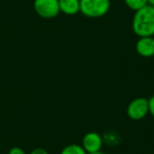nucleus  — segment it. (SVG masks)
<instances>
[{"instance_id": "9", "label": "nucleus", "mask_w": 154, "mask_h": 154, "mask_svg": "<svg viewBox=\"0 0 154 154\" xmlns=\"http://www.w3.org/2000/svg\"><path fill=\"white\" fill-rule=\"evenodd\" d=\"M60 154H88V153L85 151V149L82 146L73 143V145H69L66 147H64Z\"/></svg>"}, {"instance_id": "14", "label": "nucleus", "mask_w": 154, "mask_h": 154, "mask_svg": "<svg viewBox=\"0 0 154 154\" xmlns=\"http://www.w3.org/2000/svg\"><path fill=\"white\" fill-rule=\"evenodd\" d=\"M148 5H152V7H154V0H148Z\"/></svg>"}, {"instance_id": "10", "label": "nucleus", "mask_w": 154, "mask_h": 154, "mask_svg": "<svg viewBox=\"0 0 154 154\" xmlns=\"http://www.w3.org/2000/svg\"><path fill=\"white\" fill-rule=\"evenodd\" d=\"M127 7L133 11H138L148 5V0H125Z\"/></svg>"}, {"instance_id": "7", "label": "nucleus", "mask_w": 154, "mask_h": 154, "mask_svg": "<svg viewBox=\"0 0 154 154\" xmlns=\"http://www.w3.org/2000/svg\"><path fill=\"white\" fill-rule=\"evenodd\" d=\"M60 12L66 15H75L80 12L79 0H58Z\"/></svg>"}, {"instance_id": "1", "label": "nucleus", "mask_w": 154, "mask_h": 154, "mask_svg": "<svg viewBox=\"0 0 154 154\" xmlns=\"http://www.w3.org/2000/svg\"><path fill=\"white\" fill-rule=\"evenodd\" d=\"M133 32L138 37H153L154 35V7L147 5L135 12L132 21Z\"/></svg>"}, {"instance_id": "2", "label": "nucleus", "mask_w": 154, "mask_h": 154, "mask_svg": "<svg viewBox=\"0 0 154 154\" xmlns=\"http://www.w3.org/2000/svg\"><path fill=\"white\" fill-rule=\"evenodd\" d=\"M80 12L89 18H98L110 10V0H79Z\"/></svg>"}, {"instance_id": "4", "label": "nucleus", "mask_w": 154, "mask_h": 154, "mask_svg": "<svg viewBox=\"0 0 154 154\" xmlns=\"http://www.w3.org/2000/svg\"><path fill=\"white\" fill-rule=\"evenodd\" d=\"M128 116L133 120L143 119L148 113H149V105H148V99L143 97H139L130 103L127 109Z\"/></svg>"}, {"instance_id": "13", "label": "nucleus", "mask_w": 154, "mask_h": 154, "mask_svg": "<svg viewBox=\"0 0 154 154\" xmlns=\"http://www.w3.org/2000/svg\"><path fill=\"white\" fill-rule=\"evenodd\" d=\"M30 154H49V153L47 152V150L42 149V148H36Z\"/></svg>"}, {"instance_id": "15", "label": "nucleus", "mask_w": 154, "mask_h": 154, "mask_svg": "<svg viewBox=\"0 0 154 154\" xmlns=\"http://www.w3.org/2000/svg\"><path fill=\"white\" fill-rule=\"evenodd\" d=\"M88 154H105V153H103V152L98 151V152H94V153H88Z\"/></svg>"}, {"instance_id": "8", "label": "nucleus", "mask_w": 154, "mask_h": 154, "mask_svg": "<svg viewBox=\"0 0 154 154\" xmlns=\"http://www.w3.org/2000/svg\"><path fill=\"white\" fill-rule=\"evenodd\" d=\"M103 140L109 146H115L119 143L120 138L116 132H114V131H108L103 135Z\"/></svg>"}, {"instance_id": "11", "label": "nucleus", "mask_w": 154, "mask_h": 154, "mask_svg": "<svg viewBox=\"0 0 154 154\" xmlns=\"http://www.w3.org/2000/svg\"><path fill=\"white\" fill-rule=\"evenodd\" d=\"M148 105H149V113L154 117V95L150 99H148Z\"/></svg>"}, {"instance_id": "6", "label": "nucleus", "mask_w": 154, "mask_h": 154, "mask_svg": "<svg viewBox=\"0 0 154 154\" xmlns=\"http://www.w3.org/2000/svg\"><path fill=\"white\" fill-rule=\"evenodd\" d=\"M136 51L143 57L154 56V38L153 37H139L136 42Z\"/></svg>"}, {"instance_id": "3", "label": "nucleus", "mask_w": 154, "mask_h": 154, "mask_svg": "<svg viewBox=\"0 0 154 154\" xmlns=\"http://www.w3.org/2000/svg\"><path fill=\"white\" fill-rule=\"evenodd\" d=\"M34 10L42 18H54L60 12L58 0H34Z\"/></svg>"}, {"instance_id": "12", "label": "nucleus", "mask_w": 154, "mask_h": 154, "mask_svg": "<svg viewBox=\"0 0 154 154\" xmlns=\"http://www.w3.org/2000/svg\"><path fill=\"white\" fill-rule=\"evenodd\" d=\"M8 154H26V152H24L23 150L21 149V148L14 147V148H12V149L10 150Z\"/></svg>"}, {"instance_id": "5", "label": "nucleus", "mask_w": 154, "mask_h": 154, "mask_svg": "<svg viewBox=\"0 0 154 154\" xmlns=\"http://www.w3.org/2000/svg\"><path fill=\"white\" fill-rule=\"evenodd\" d=\"M103 143V137L96 132L87 133L82 139V148L87 153H94V152L100 151Z\"/></svg>"}, {"instance_id": "16", "label": "nucleus", "mask_w": 154, "mask_h": 154, "mask_svg": "<svg viewBox=\"0 0 154 154\" xmlns=\"http://www.w3.org/2000/svg\"><path fill=\"white\" fill-rule=\"evenodd\" d=\"M0 147H1V143H0Z\"/></svg>"}]
</instances>
